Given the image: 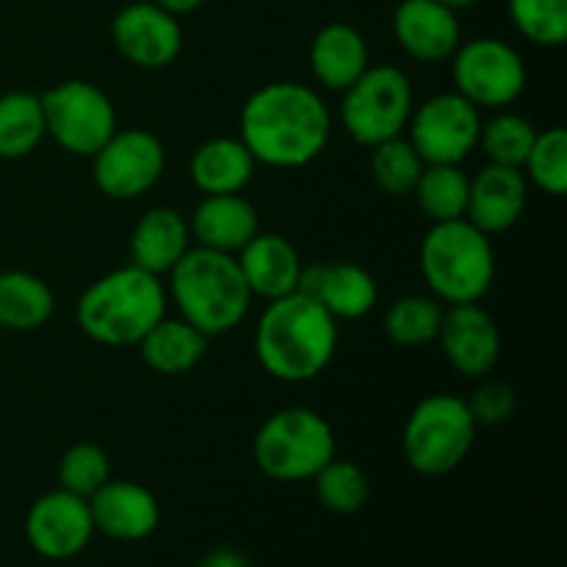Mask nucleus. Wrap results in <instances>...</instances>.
Segmentation results:
<instances>
[{"label": "nucleus", "instance_id": "1", "mask_svg": "<svg viewBox=\"0 0 567 567\" xmlns=\"http://www.w3.org/2000/svg\"><path fill=\"white\" fill-rule=\"evenodd\" d=\"M332 133L319 92L297 81L266 83L241 109V142L252 158L275 169H299L319 158Z\"/></svg>", "mask_w": 567, "mask_h": 567}, {"label": "nucleus", "instance_id": "2", "mask_svg": "<svg viewBox=\"0 0 567 567\" xmlns=\"http://www.w3.org/2000/svg\"><path fill=\"white\" fill-rule=\"evenodd\" d=\"M338 349V321L305 293L271 299L255 330V358L280 382H310Z\"/></svg>", "mask_w": 567, "mask_h": 567}, {"label": "nucleus", "instance_id": "3", "mask_svg": "<svg viewBox=\"0 0 567 567\" xmlns=\"http://www.w3.org/2000/svg\"><path fill=\"white\" fill-rule=\"evenodd\" d=\"M169 293L161 277L127 264L97 277L78 299V327L103 347H136L166 316Z\"/></svg>", "mask_w": 567, "mask_h": 567}, {"label": "nucleus", "instance_id": "4", "mask_svg": "<svg viewBox=\"0 0 567 567\" xmlns=\"http://www.w3.org/2000/svg\"><path fill=\"white\" fill-rule=\"evenodd\" d=\"M172 302L181 319L197 327L203 336L219 338L236 330L249 313V293L238 269L236 255L192 247L169 271Z\"/></svg>", "mask_w": 567, "mask_h": 567}, {"label": "nucleus", "instance_id": "5", "mask_svg": "<svg viewBox=\"0 0 567 567\" xmlns=\"http://www.w3.org/2000/svg\"><path fill=\"white\" fill-rule=\"evenodd\" d=\"M421 275L437 302H480L496 280L491 236L468 219L435 221L421 241Z\"/></svg>", "mask_w": 567, "mask_h": 567}, {"label": "nucleus", "instance_id": "6", "mask_svg": "<svg viewBox=\"0 0 567 567\" xmlns=\"http://www.w3.org/2000/svg\"><path fill=\"white\" fill-rule=\"evenodd\" d=\"M252 457L269 480L308 482L336 457V432L310 408L277 410L255 432Z\"/></svg>", "mask_w": 567, "mask_h": 567}, {"label": "nucleus", "instance_id": "7", "mask_svg": "<svg viewBox=\"0 0 567 567\" xmlns=\"http://www.w3.org/2000/svg\"><path fill=\"white\" fill-rule=\"evenodd\" d=\"M476 421L465 399L432 393L404 421L402 452L421 476H446L465 463L476 443Z\"/></svg>", "mask_w": 567, "mask_h": 567}, {"label": "nucleus", "instance_id": "8", "mask_svg": "<svg viewBox=\"0 0 567 567\" xmlns=\"http://www.w3.org/2000/svg\"><path fill=\"white\" fill-rule=\"evenodd\" d=\"M415 109L413 83L399 66H369L343 92L341 122L349 136L363 147L404 136Z\"/></svg>", "mask_w": 567, "mask_h": 567}, {"label": "nucleus", "instance_id": "9", "mask_svg": "<svg viewBox=\"0 0 567 567\" xmlns=\"http://www.w3.org/2000/svg\"><path fill=\"white\" fill-rule=\"evenodd\" d=\"M48 136L70 155L92 158L120 125L109 94L89 81H64L39 94Z\"/></svg>", "mask_w": 567, "mask_h": 567}, {"label": "nucleus", "instance_id": "10", "mask_svg": "<svg viewBox=\"0 0 567 567\" xmlns=\"http://www.w3.org/2000/svg\"><path fill=\"white\" fill-rule=\"evenodd\" d=\"M452 78L454 92L476 109H507L524 94L526 64L513 44L480 37L454 50Z\"/></svg>", "mask_w": 567, "mask_h": 567}, {"label": "nucleus", "instance_id": "11", "mask_svg": "<svg viewBox=\"0 0 567 567\" xmlns=\"http://www.w3.org/2000/svg\"><path fill=\"white\" fill-rule=\"evenodd\" d=\"M166 150L144 127H116L114 136L92 155V181L105 197L136 199L161 181Z\"/></svg>", "mask_w": 567, "mask_h": 567}, {"label": "nucleus", "instance_id": "12", "mask_svg": "<svg viewBox=\"0 0 567 567\" xmlns=\"http://www.w3.org/2000/svg\"><path fill=\"white\" fill-rule=\"evenodd\" d=\"M408 131L424 164H463L480 147L482 116L463 94L443 92L413 109Z\"/></svg>", "mask_w": 567, "mask_h": 567}, {"label": "nucleus", "instance_id": "13", "mask_svg": "<svg viewBox=\"0 0 567 567\" xmlns=\"http://www.w3.org/2000/svg\"><path fill=\"white\" fill-rule=\"evenodd\" d=\"M94 537V520L92 509H89V498L75 496L66 491H50L39 496L31 504L25 515V540L39 557L53 559H72Z\"/></svg>", "mask_w": 567, "mask_h": 567}, {"label": "nucleus", "instance_id": "14", "mask_svg": "<svg viewBox=\"0 0 567 567\" xmlns=\"http://www.w3.org/2000/svg\"><path fill=\"white\" fill-rule=\"evenodd\" d=\"M111 39L122 59L142 70H164L183 50L181 22L153 0L122 6L111 22Z\"/></svg>", "mask_w": 567, "mask_h": 567}, {"label": "nucleus", "instance_id": "15", "mask_svg": "<svg viewBox=\"0 0 567 567\" xmlns=\"http://www.w3.org/2000/svg\"><path fill=\"white\" fill-rule=\"evenodd\" d=\"M437 341L449 365L463 377H487L502 360V332L480 302L449 305Z\"/></svg>", "mask_w": 567, "mask_h": 567}, {"label": "nucleus", "instance_id": "16", "mask_svg": "<svg viewBox=\"0 0 567 567\" xmlns=\"http://www.w3.org/2000/svg\"><path fill=\"white\" fill-rule=\"evenodd\" d=\"M94 532L109 540H147L161 524L158 498L144 485L131 480H109L94 496H89Z\"/></svg>", "mask_w": 567, "mask_h": 567}, {"label": "nucleus", "instance_id": "17", "mask_svg": "<svg viewBox=\"0 0 567 567\" xmlns=\"http://www.w3.org/2000/svg\"><path fill=\"white\" fill-rule=\"evenodd\" d=\"M393 37L408 55L424 64L452 59L463 44L457 11L437 0H402L393 11Z\"/></svg>", "mask_w": 567, "mask_h": 567}, {"label": "nucleus", "instance_id": "18", "mask_svg": "<svg viewBox=\"0 0 567 567\" xmlns=\"http://www.w3.org/2000/svg\"><path fill=\"white\" fill-rule=\"evenodd\" d=\"M299 293L319 302L332 319H363L380 299L377 280L358 264H310L299 277Z\"/></svg>", "mask_w": 567, "mask_h": 567}, {"label": "nucleus", "instance_id": "19", "mask_svg": "<svg viewBox=\"0 0 567 567\" xmlns=\"http://www.w3.org/2000/svg\"><path fill=\"white\" fill-rule=\"evenodd\" d=\"M526 203H529V181L524 169L487 164L482 166L480 175L471 177L465 219L487 236H496L518 225Z\"/></svg>", "mask_w": 567, "mask_h": 567}, {"label": "nucleus", "instance_id": "20", "mask_svg": "<svg viewBox=\"0 0 567 567\" xmlns=\"http://www.w3.org/2000/svg\"><path fill=\"white\" fill-rule=\"evenodd\" d=\"M188 230L197 238V247L238 255L260 233V219L255 205L241 194H205L194 208Z\"/></svg>", "mask_w": 567, "mask_h": 567}, {"label": "nucleus", "instance_id": "21", "mask_svg": "<svg viewBox=\"0 0 567 567\" xmlns=\"http://www.w3.org/2000/svg\"><path fill=\"white\" fill-rule=\"evenodd\" d=\"M236 260L252 297H264L271 302V299L299 291V277H302L305 264L297 247L286 236L258 233L236 255Z\"/></svg>", "mask_w": 567, "mask_h": 567}, {"label": "nucleus", "instance_id": "22", "mask_svg": "<svg viewBox=\"0 0 567 567\" xmlns=\"http://www.w3.org/2000/svg\"><path fill=\"white\" fill-rule=\"evenodd\" d=\"M369 44L363 33L347 22H327L310 42V70L324 89L347 92L369 70Z\"/></svg>", "mask_w": 567, "mask_h": 567}, {"label": "nucleus", "instance_id": "23", "mask_svg": "<svg viewBox=\"0 0 567 567\" xmlns=\"http://www.w3.org/2000/svg\"><path fill=\"white\" fill-rule=\"evenodd\" d=\"M188 249L192 230L175 208H150L131 233V264L155 277L169 275Z\"/></svg>", "mask_w": 567, "mask_h": 567}, {"label": "nucleus", "instance_id": "24", "mask_svg": "<svg viewBox=\"0 0 567 567\" xmlns=\"http://www.w3.org/2000/svg\"><path fill=\"white\" fill-rule=\"evenodd\" d=\"M255 166L258 161L241 138L216 136L194 150L188 175L203 194H241L252 181Z\"/></svg>", "mask_w": 567, "mask_h": 567}, {"label": "nucleus", "instance_id": "25", "mask_svg": "<svg viewBox=\"0 0 567 567\" xmlns=\"http://www.w3.org/2000/svg\"><path fill=\"white\" fill-rule=\"evenodd\" d=\"M208 336L188 324L186 319H164L136 343L138 354L161 377H181L188 374L199 365V360L208 352Z\"/></svg>", "mask_w": 567, "mask_h": 567}, {"label": "nucleus", "instance_id": "26", "mask_svg": "<svg viewBox=\"0 0 567 567\" xmlns=\"http://www.w3.org/2000/svg\"><path fill=\"white\" fill-rule=\"evenodd\" d=\"M55 297L31 271H0V327L14 332L39 330L50 321Z\"/></svg>", "mask_w": 567, "mask_h": 567}, {"label": "nucleus", "instance_id": "27", "mask_svg": "<svg viewBox=\"0 0 567 567\" xmlns=\"http://www.w3.org/2000/svg\"><path fill=\"white\" fill-rule=\"evenodd\" d=\"M48 138L42 100L33 92H9L0 97V158L31 155Z\"/></svg>", "mask_w": 567, "mask_h": 567}, {"label": "nucleus", "instance_id": "28", "mask_svg": "<svg viewBox=\"0 0 567 567\" xmlns=\"http://www.w3.org/2000/svg\"><path fill=\"white\" fill-rule=\"evenodd\" d=\"M468 186L471 177L460 169V164H426L413 194L426 219L435 225V221L465 219Z\"/></svg>", "mask_w": 567, "mask_h": 567}, {"label": "nucleus", "instance_id": "29", "mask_svg": "<svg viewBox=\"0 0 567 567\" xmlns=\"http://www.w3.org/2000/svg\"><path fill=\"white\" fill-rule=\"evenodd\" d=\"M443 313H446V308L432 293L399 297L385 313V336L404 349L426 347V343L437 341Z\"/></svg>", "mask_w": 567, "mask_h": 567}, {"label": "nucleus", "instance_id": "30", "mask_svg": "<svg viewBox=\"0 0 567 567\" xmlns=\"http://www.w3.org/2000/svg\"><path fill=\"white\" fill-rule=\"evenodd\" d=\"M310 482H313L321 507L336 515L360 513L371 496V482L365 471L349 460L332 457Z\"/></svg>", "mask_w": 567, "mask_h": 567}, {"label": "nucleus", "instance_id": "31", "mask_svg": "<svg viewBox=\"0 0 567 567\" xmlns=\"http://www.w3.org/2000/svg\"><path fill=\"white\" fill-rule=\"evenodd\" d=\"M424 166L419 150L404 136L388 138L371 147V175H374L377 188L391 197H410Z\"/></svg>", "mask_w": 567, "mask_h": 567}, {"label": "nucleus", "instance_id": "32", "mask_svg": "<svg viewBox=\"0 0 567 567\" xmlns=\"http://www.w3.org/2000/svg\"><path fill=\"white\" fill-rule=\"evenodd\" d=\"M537 131L526 116L502 111L491 122H482L480 147L487 155V164H502L524 169V161L535 144Z\"/></svg>", "mask_w": 567, "mask_h": 567}, {"label": "nucleus", "instance_id": "33", "mask_svg": "<svg viewBox=\"0 0 567 567\" xmlns=\"http://www.w3.org/2000/svg\"><path fill=\"white\" fill-rule=\"evenodd\" d=\"M509 20L526 42L559 48L567 39V0H509Z\"/></svg>", "mask_w": 567, "mask_h": 567}, {"label": "nucleus", "instance_id": "34", "mask_svg": "<svg viewBox=\"0 0 567 567\" xmlns=\"http://www.w3.org/2000/svg\"><path fill=\"white\" fill-rule=\"evenodd\" d=\"M526 181L535 183L540 192L563 197L567 192V133L565 127H548L537 133L529 155L524 161Z\"/></svg>", "mask_w": 567, "mask_h": 567}, {"label": "nucleus", "instance_id": "35", "mask_svg": "<svg viewBox=\"0 0 567 567\" xmlns=\"http://www.w3.org/2000/svg\"><path fill=\"white\" fill-rule=\"evenodd\" d=\"M111 480V460L97 443H75L59 460V487L89 498Z\"/></svg>", "mask_w": 567, "mask_h": 567}, {"label": "nucleus", "instance_id": "36", "mask_svg": "<svg viewBox=\"0 0 567 567\" xmlns=\"http://www.w3.org/2000/svg\"><path fill=\"white\" fill-rule=\"evenodd\" d=\"M465 404H468L476 426H498L515 415V410H518V393L507 382L487 380L476 388L474 396Z\"/></svg>", "mask_w": 567, "mask_h": 567}, {"label": "nucleus", "instance_id": "37", "mask_svg": "<svg viewBox=\"0 0 567 567\" xmlns=\"http://www.w3.org/2000/svg\"><path fill=\"white\" fill-rule=\"evenodd\" d=\"M199 567H249V563L236 548H216V551L205 554Z\"/></svg>", "mask_w": 567, "mask_h": 567}, {"label": "nucleus", "instance_id": "38", "mask_svg": "<svg viewBox=\"0 0 567 567\" xmlns=\"http://www.w3.org/2000/svg\"><path fill=\"white\" fill-rule=\"evenodd\" d=\"M153 3L161 6V9H166L169 14L183 17V14H192V11H197L205 0H153Z\"/></svg>", "mask_w": 567, "mask_h": 567}, {"label": "nucleus", "instance_id": "39", "mask_svg": "<svg viewBox=\"0 0 567 567\" xmlns=\"http://www.w3.org/2000/svg\"><path fill=\"white\" fill-rule=\"evenodd\" d=\"M437 3H443L446 9H452V11H465V9H471V6L480 3V0H437Z\"/></svg>", "mask_w": 567, "mask_h": 567}]
</instances>
